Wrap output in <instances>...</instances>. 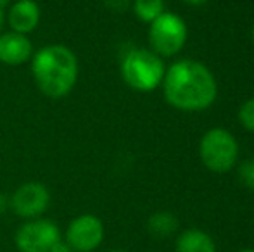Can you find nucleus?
I'll use <instances>...</instances> for the list:
<instances>
[{
    "instance_id": "obj_14",
    "label": "nucleus",
    "mask_w": 254,
    "mask_h": 252,
    "mask_svg": "<svg viewBox=\"0 0 254 252\" xmlns=\"http://www.w3.org/2000/svg\"><path fill=\"white\" fill-rule=\"evenodd\" d=\"M239 182L249 190H254V159H246L239 164Z\"/></svg>"
},
{
    "instance_id": "obj_19",
    "label": "nucleus",
    "mask_w": 254,
    "mask_h": 252,
    "mask_svg": "<svg viewBox=\"0 0 254 252\" xmlns=\"http://www.w3.org/2000/svg\"><path fill=\"white\" fill-rule=\"evenodd\" d=\"M184 2L190 3V5H201V3H204L206 0H184Z\"/></svg>"
},
{
    "instance_id": "obj_7",
    "label": "nucleus",
    "mask_w": 254,
    "mask_h": 252,
    "mask_svg": "<svg viewBox=\"0 0 254 252\" xmlns=\"http://www.w3.org/2000/svg\"><path fill=\"white\" fill-rule=\"evenodd\" d=\"M104 240V223L95 214H80L66 228L64 242L73 252H92Z\"/></svg>"
},
{
    "instance_id": "obj_16",
    "label": "nucleus",
    "mask_w": 254,
    "mask_h": 252,
    "mask_svg": "<svg viewBox=\"0 0 254 252\" xmlns=\"http://www.w3.org/2000/svg\"><path fill=\"white\" fill-rule=\"evenodd\" d=\"M102 2L107 9L113 10V12H116V14L125 12V10L128 9V5H130V0H102Z\"/></svg>"
},
{
    "instance_id": "obj_17",
    "label": "nucleus",
    "mask_w": 254,
    "mask_h": 252,
    "mask_svg": "<svg viewBox=\"0 0 254 252\" xmlns=\"http://www.w3.org/2000/svg\"><path fill=\"white\" fill-rule=\"evenodd\" d=\"M7 9H9V0H0V33H2V24L5 19Z\"/></svg>"
},
{
    "instance_id": "obj_15",
    "label": "nucleus",
    "mask_w": 254,
    "mask_h": 252,
    "mask_svg": "<svg viewBox=\"0 0 254 252\" xmlns=\"http://www.w3.org/2000/svg\"><path fill=\"white\" fill-rule=\"evenodd\" d=\"M239 121L241 125L254 133V99H249L248 102L241 105L239 109Z\"/></svg>"
},
{
    "instance_id": "obj_8",
    "label": "nucleus",
    "mask_w": 254,
    "mask_h": 252,
    "mask_svg": "<svg viewBox=\"0 0 254 252\" xmlns=\"http://www.w3.org/2000/svg\"><path fill=\"white\" fill-rule=\"evenodd\" d=\"M49 205H51V192L44 183L26 182L17 187L16 192L10 195V209L24 219L42 218Z\"/></svg>"
},
{
    "instance_id": "obj_4",
    "label": "nucleus",
    "mask_w": 254,
    "mask_h": 252,
    "mask_svg": "<svg viewBox=\"0 0 254 252\" xmlns=\"http://www.w3.org/2000/svg\"><path fill=\"white\" fill-rule=\"evenodd\" d=\"M202 164L213 173H227L237 164L239 145L230 131L213 128L206 131L199 144Z\"/></svg>"
},
{
    "instance_id": "obj_3",
    "label": "nucleus",
    "mask_w": 254,
    "mask_h": 252,
    "mask_svg": "<svg viewBox=\"0 0 254 252\" xmlns=\"http://www.w3.org/2000/svg\"><path fill=\"white\" fill-rule=\"evenodd\" d=\"M164 64L157 54L147 49H131L121 61L125 83L138 92H152L163 83Z\"/></svg>"
},
{
    "instance_id": "obj_12",
    "label": "nucleus",
    "mask_w": 254,
    "mask_h": 252,
    "mask_svg": "<svg viewBox=\"0 0 254 252\" xmlns=\"http://www.w3.org/2000/svg\"><path fill=\"white\" fill-rule=\"evenodd\" d=\"M178 230V219L168 211L154 212L147 219V232L154 239H168Z\"/></svg>"
},
{
    "instance_id": "obj_13",
    "label": "nucleus",
    "mask_w": 254,
    "mask_h": 252,
    "mask_svg": "<svg viewBox=\"0 0 254 252\" xmlns=\"http://www.w3.org/2000/svg\"><path fill=\"white\" fill-rule=\"evenodd\" d=\"M133 12L144 23H152L164 12L163 0H133Z\"/></svg>"
},
{
    "instance_id": "obj_20",
    "label": "nucleus",
    "mask_w": 254,
    "mask_h": 252,
    "mask_svg": "<svg viewBox=\"0 0 254 252\" xmlns=\"http://www.w3.org/2000/svg\"><path fill=\"white\" fill-rule=\"evenodd\" d=\"M239 252H254V249H242V251H239Z\"/></svg>"
},
{
    "instance_id": "obj_2",
    "label": "nucleus",
    "mask_w": 254,
    "mask_h": 252,
    "mask_svg": "<svg viewBox=\"0 0 254 252\" xmlns=\"http://www.w3.org/2000/svg\"><path fill=\"white\" fill-rule=\"evenodd\" d=\"M31 73L38 90L49 99H64L78 81V59L66 45H45L31 55Z\"/></svg>"
},
{
    "instance_id": "obj_9",
    "label": "nucleus",
    "mask_w": 254,
    "mask_h": 252,
    "mask_svg": "<svg viewBox=\"0 0 254 252\" xmlns=\"http://www.w3.org/2000/svg\"><path fill=\"white\" fill-rule=\"evenodd\" d=\"M33 55V45H31L28 35H21L16 31L0 33V62L7 66H21L28 62Z\"/></svg>"
},
{
    "instance_id": "obj_21",
    "label": "nucleus",
    "mask_w": 254,
    "mask_h": 252,
    "mask_svg": "<svg viewBox=\"0 0 254 252\" xmlns=\"http://www.w3.org/2000/svg\"><path fill=\"white\" fill-rule=\"evenodd\" d=\"M109 252H125V251H109Z\"/></svg>"
},
{
    "instance_id": "obj_5",
    "label": "nucleus",
    "mask_w": 254,
    "mask_h": 252,
    "mask_svg": "<svg viewBox=\"0 0 254 252\" xmlns=\"http://www.w3.org/2000/svg\"><path fill=\"white\" fill-rule=\"evenodd\" d=\"M187 35L189 31L184 19L171 12H163L156 21H152L149 28L152 52L159 57H171L178 54L187 42Z\"/></svg>"
},
{
    "instance_id": "obj_11",
    "label": "nucleus",
    "mask_w": 254,
    "mask_h": 252,
    "mask_svg": "<svg viewBox=\"0 0 254 252\" xmlns=\"http://www.w3.org/2000/svg\"><path fill=\"white\" fill-rule=\"evenodd\" d=\"M177 252H216V244L209 233L190 228L178 235Z\"/></svg>"
},
{
    "instance_id": "obj_1",
    "label": "nucleus",
    "mask_w": 254,
    "mask_h": 252,
    "mask_svg": "<svg viewBox=\"0 0 254 252\" xmlns=\"http://www.w3.org/2000/svg\"><path fill=\"white\" fill-rule=\"evenodd\" d=\"M163 90L168 104L185 112L207 109L218 94L213 73L197 61H178L164 73Z\"/></svg>"
},
{
    "instance_id": "obj_10",
    "label": "nucleus",
    "mask_w": 254,
    "mask_h": 252,
    "mask_svg": "<svg viewBox=\"0 0 254 252\" xmlns=\"http://www.w3.org/2000/svg\"><path fill=\"white\" fill-rule=\"evenodd\" d=\"M40 5L35 0H16L7 9V21H9L10 31L21 35H28L37 30L40 24Z\"/></svg>"
},
{
    "instance_id": "obj_6",
    "label": "nucleus",
    "mask_w": 254,
    "mask_h": 252,
    "mask_svg": "<svg viewBox=\"0 0 254 252\" xmlns=\"http://www.w3.org/2000/svg\"><path fill=\"white\" fill-rule=\"evenodd\" d=\"M57 242H61L59 226L47 218L26 219L14 235L19 252H51Z\"/></svg>"
},
{
    "instance_id": "obj_22",
    "label": "nucleus",
    "mask_w": 254,
    "mask_h": 252,
    "mask_svg": "<svg viewBox=\"0 0 254 252\" xmlns=\"http://www.w3.org/2000/svg\"><path fill=\"white\" fill-rule=\"evenodd\" d=\"M253 40H254V28H253Z\"/></svg>"
},
{
    "instance_id": "obj_18",
    "label": "nucleus",
    "mask_w": 254,
    "mask_h": 252,
    "mask_svg": "<svg viewBox=\"0 0 254 252\" xmlns=\"http://www.w3.org/2000/svg\"><path fill=\"white\" fill-rule=\"evenodd\" d=\"M7 209H10V197L0 192V214H3Z\"/></svg>"
}]
</instances>
